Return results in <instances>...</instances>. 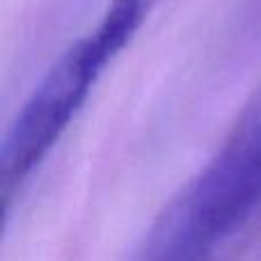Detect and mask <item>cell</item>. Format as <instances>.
<instances>
[{
    "label": "cell",
    "instance_id": "cell-2",
    "mask_svg": "<svg viewBox=\"0 0 261 261\" xmlns=\"http://www.w3.org/2000/svg\"><path fill=\"white\" fill-rule=\"evenodd\" d=\"M161 0H108L90 30L67 46L7 124L0 142L5 225L32 176L78 119L106 69L122 55Z\"/></svg>",
    "mask_w": 261,
    "mask_h": 261
},
{
    "label": "cell",
    "instance_id": "cell-1",
    "mask_svg": "<svg viewBox=\"0 0 261 261\" xmlns=\"http://www.w3.org/2000/svg\"><path fill=\"white\" fill-rule=\"evenodd\" d=\"M261 227V85L126 261H236Z\"/></svg>",
    "mask_w": 261,
    "mask_h": 261
}]
</instances>
